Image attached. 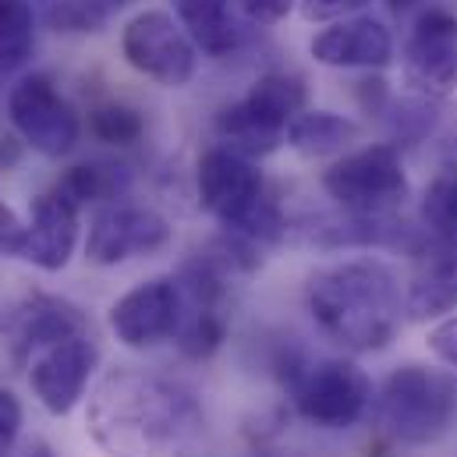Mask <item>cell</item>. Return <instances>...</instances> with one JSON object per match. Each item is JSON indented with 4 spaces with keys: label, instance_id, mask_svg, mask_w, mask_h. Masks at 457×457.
Here are the masks:
<instances>
[{
    "label": "cell",
    "instance_id": "obj_1",
    "mask_svg": "<svg viewBox=\"0 0 457 457\" xmlns=\"http://www.w3.org/2000/svg\"><path fill=\"white\" fill-rule=\"evenodd\" d=\"M89 422L111 457H188L206 426L188 390L142 372L107 376Z\"/></svg>",
    "mask_w": 457,
    "mask_h": 457
},
{
    "label": "cell",
    "instance_id": "obj_2",
    "mask_svg": "<svg viewBox=\"0 0 457 457\" xmlns=\"http://www.w3.org/2000/svg\"><path fill=\"white\" fill-rule=\"evenodd\" d=\"M305 302L316 327L351 351H383L401 327L397 277L376 259H347L316 270Z\"/></svg>",
    "mask_w": 457,
    "mask_h": 457
},
{
    "label": "cell",
    "instance_id": "obj_3",
    "mask_svg": "<svg viewBox=\"0 0 457 457\" xmlns=\"http://www.w3.org/2000/svg\"><path fill=\"white\" fill-rule=\"evenodd\" d=\"M199 203L237 237L245 241H280L284 237V213L266 195L262 174L248 163V156L228 145H213L199 160Z\"/></svg>",
    "mask_w": 457,
    "mask_h": 457
},
{
    "label": "cell",
    "instance_id": "obj_4",
    "mask_svg": "<svg viewBox=\"0 0 457 457\" xmlns=\"http://www.w3.org/2000/svg\"><path fill=\"white\" fill-rule=\"evenodd\" d=\"M379 419L401 444L422 447L440 440L457 419V379L419 361L397 365L379 390Z\"/></svg>",
    "mask_w": 457,
    "mask_h": 457
},
{
    "label": "cell",
    "instance_id": "obj_5",
    "mask_svg": "<svg viewBox=\"0 0 457 457\" xmlns=\"http://www.w3.org/2000/svg\"><path fill=\"white\" fill-rule=\"evenodd\" d=\"M305 100L309 93L298 75H262L245 100L217 114V135L241 156H266L284 142L291 120L305 111Z\"/></svg>",
    "mask_w": 457,
    "mask_h": 457
},
{
    "label": "cell",
    "instance_id": "obj_6",
    "mask_svg": "<svg viewBox=\"0 0 457 457\" xmlns=\"http://www.w3.org/2000/svg\"><path fill=\"white\" fill-rule=\"evenodd\" d=\"M323 188L354 217H390L408 195V178L390 145H365L323 174Z\"/></svg>",
    "mask_w": 457,
    "mask_h": 457
},
{
    "label": "cell",
    "instance_id": "obj_7",
    "mask_svg": "<svg viewBox=\"0 0 457 457\" xmlns=\"http://www.w3.org/2000/svg\"><path fill=\"white\" fill-rule=\"evenodd\" d=\"M291 394H295V408L312 426L347 429L365 415L372 383L354 361L327 358V361L298 365L291 372Z\"/></svg>",
    "mask_w": 457,
    "mask_h": 457
},
{
    "label": "cell",
    "instance_id": "obj_8",
    "mask_svg": "<svg viewBox=\"0 0 457 457\" xmlns=\"http://www.w3.org/2000/svg\"><path fill=\"white\" fill-rule=\"evenodd\" d=\"M120 50L135 71H142L145 79H153L160 86L178 89V86L192 82V75H195V43L181 29V21H174L163 11L135 14L124 25Z\"/></svg>",
    "mask_w": 457,
    "mask_h": 457
},
{
    "label": "cell",
    "instance_id": "obj_9",
    "mask_svg": "<svg viewBox=\"0 0 457 457\" xmlns=\"http://www.w3.org/2000/svg\"><path fill=\"white\" fill-rule=\"evenodd\" d=\"M7 114L18 135L43 156H64L79 142V114L71 104L57 93V86L46 75L21 79L7 96Z\"/></svg>",
    "mask_w": 457,
    "mask_h": 457
},
{
    "label": "cell",
    "instance_id": "obj_10",
    "mask_svg": "<svg viewBox=\"0 0 457 457\" xmlns=\"http://www.w3.org/2000/svg\"><path fill=\"white\" fill-rule=\"evenodd\" d=\"M404 79L422 96H451L457 89V18L451 11H426L404 46Z\"/></svg>",
    "mask_w": 457,
    "mask_h": 457
},
{
    "label": "cell",
    "instance_id": "obj_11",
    "mask_svg": "<svg viewBox=\"0 0 457 457\" xmlns=\"http://www.w3.org/2000/svg\"><path fill=\"white\" fill-rule=\"evenodd\" d=\"M181 320H185V298L178 280H167V277L131 287L111 309V330L128 347H153L174 337Z\"/></svg>",
    "mask_w": 457,
    "mask_h": 457
},
{
    "label": "cell",
    "instance_id": "obj_12",
    "mask_svg": "<svg viewBox=\"0 0 457 457\" xmlns=\"http://www.w3.org/2000/svg\"><path fill=\"white\" fill-rule=\"evenodd\" d=\"M96 361H100V347L89 334H79L36 351L29 383L50 415H68L82 401L86 383L96 372Z\"/></svg>",
    "mask_w": 457,
    "mask_h": 457
},
{
    "label": "cell",
    "instance_id": "obj_13",
    "mask_svg": "<svg viewBox=\"0 0 457 457\" xmlns=\"http://www.w3.org/2000/svg\"><path fill=\"white\" fill-rule=\"evenodd\" d=\"M167 241H170V224L160 213L142 206H114L93 220L86 255L96 266H117L138 255H153L167 248Z\"/></svg>",
    "mask_w": 457,
    "mask_h": 457
},
{
    "label": "cell",
    "instance_id": "obj_14",
    "mask_svg": "<svg viewBox=\"0 0 457 457\" xmlns=\"http://www.w3.org/2000/svg\"><path fill=\"white\" fill-rule=\"evenodd\" d=\"M86 327L89 323H86L82 309H75L64 298H54V295H32L4 316V337L14 347L18 358H29L57 341L79 337V334H86Z\"/></svg>",
    "mask_w": 457,
    "mask_h": 457
},
{
    "label": "cell",
    "instance_id": "obj_15",
    "mask_svg": "<svg viewBox=\"0 0 457 457\" xmlns=\"http://www.w3.org/2000/svg\"><path fill=\"white\" fill-rule=\"evenodd\" d=\"M79 241V206L61 192H46L32 203V217L25 224V248L21 259H29L32 266L57 273L68 266L71 252Z\"/></svg>",
    "mask_w": 457,
    "mask_h": 457
},
{
    "label": "cell",
    "instance_id": "obj_16",
    "mask_svg": "<svg viewBox=\"0 0 457 457\" xmlns=\"http://www.w3.org/2000/svg\"><path fill=\"white\" fill-rule=\"evenodd\" d=\"M390 54V32L376 18H347L312 39V57L327 68H383Z\"/></svg>",
    "mask_w": 457,
    "mask_h": 457
},
{
    "label": "cell",
    "instance_id": "obj_17",
    "mask_svg": "<svg viewBox=\"0 0 457 457\" xmlns=\"http://www.w3.org/2000/svg\"><path fill=\"white\" fill-rule=\"evenodd\" d=\"M457 309V248L429 255L408 284L404 312L411 320H440Z\"/></svg>",
    "mask_w": 457,
    "mask_h": 457
},
{
    "label": "cell",
    "instance_id": "obj_18",
    "mask_svg": "<svg viewBox=\"0 0 457 457\" xmlns=\"http://www.w3.org/2000/svg\"><path fill=\"white\" fill-rule=\"evenodd\" d=\"M174 11L192 43L203 46L210 57H228L241 39L230 14V0H174Z\"/></svg>",
    "mask_w": 457,
    "mask_h": 457
},
{
    "label": "cell",
    "instance_id": "obj_19",
    "mask_svg": "<svg viewBox=\"0 0 457 457\" xmlns=\"http://www.w3.org/2000/svg\"><path fill=\"white\" fill-rule=\"evenodd\" d=\"M358 124L351 117L334 111H302L287 128V145L298 149L302 156H330L341 153L347 142H354Z\"/></svg>",
    "mask_w": 457,
    "mask_h": 457
},
{
    "label": "cell",
    "instance_id": "obj_20",
    "mask_svg": "<svg viewBox=\"0 0 457 457\" xmlns=\"http://www.w3.org/2000/svg\"><path fill=\"white\" fill-rule=\"evenodd\" d=\"M128 185H131V174L120 163H82V167H71L57 188L75 206H93V203H107V199L124 195Z\"/></svg>",
    "mask_w": 457,
    "mask_h": 457
},
{
    "label": "cell",
    "instance_id": "obj_21",
    "mask_svg": "<svg viewBox=\"0 0 457 457\" xmlns=\"http://www.w3.org/2000/svg\"><path fill=\"white\" fill-rule=\"evenodd\" d=\"M36 43V18L25 0H0V71H18Z\"/></svg>",
    "mask_w": 457,
    "mask_h": 457
},
{
    "label": "cell",
    "instance_id": "obj_22",
    "mask_svg": "<svg viewBox=\"0 0 457 457\" xmlns=\"http://www.w3.org/2000/svg\"><path fill=\"white\" fill-rule=\"evenodd\" d=\"M422 224L447 248H457V170H444L422 195Z\"/></svg>",
    "mask_w": 457,
    "mask_h": 457
},
{
    "label": "cell",
    "instance_id": "obj_23",
    "mask_svg": "<svg viewBox=\"0 0 457 457\" xmlns=\"http://www.w3.org/2000/svg\"><path fill=\"white\" fill-rule=\"evenodd\" d=\"M131 0H57L50 7V25L64 32H100Z\"/></svg>",
    "mask_w": 457,
    "mask_h": 457
},
{
    "label": "cell",
    "instance_id": "obj_24",
    "mask_svg": "<svg viewBox=\"0 0 457 457\" xmlns=\"http://www.w3.org/2000/svg\"><path fill=\"white\" fill-rule=\"evenodd\" d=\"M89 128L100 142H111V145H128L142 135V117L135 114L131 107H120V104H111V107H96L89 114Z\"/></svg>",
    "mask_w": 457,
    "mask_h": 457
},
{
    "label": "cell",
    "instance_id": "obj_25",
    "mask_svg": "<svg viewBox=\"0 0 457 457\" xmlns=\"http://www.w3.org/2000/svg\"><path fill=\"white\" fill-rule=\"evenodd\" d=\"M18 433H21V404L11 390L0 386V457H11Z\"/></svg>",
    "mask_w": 457,
    "mask_h": 457
},
{
    "label": "cell",
    "instance_id": "obj_26",
    "mask_svg": "<svg viewBox=\"0 0 457 457\" xmlns=\"http://www.w3.org/2000/svg\"><path fill=\"white\" fill-rule=\"evenodd\" d=\"M429 351L447 361L451 369H457V316H447L440 320L433 330H429Z\"/></svg>",
    "mask_w": 457,
    "mask_h": 457
},
{
    "label": "cell",
    "instance_id": "obj_27",
    "mask_svg": "<svg viewBox=\"0 0 457 457\" xmlns=\"http://www.w3.org/2000/svg\"><path fill=\"white\" fill-rule=\"evenodd\" d=\"M21 248H25V224L0 203V259L21 255Z\"/></svg>",
    "mask_w": 457,
    "mask_h": 457
},
{
    "label": "cell",
    "instance_id": "obj_28",
    "mask_svg": "<svg viewBox=\"0 0 457 457\" xmlns=\"http://www.w3.org/2000/svg\"><path fill=\"white\" fill-rule=\"evenodd\" d=\"M291 4H295V0H241L245 14H248L252 21H259V25H273V21H280V18L291 11Z\"/></svg>",
    "mask_w": 457,
    "mask_h": 457
},
{
    "label": "cell",
    "instance_id": "obj_29",
    "mask_svg": "<svg viewBox=\"0 0 457 457\" xmlns=\"http://www.w3.org/2000/svg\"><path fill=\"white\" fill-rule=\"evenodd\" d=\"M369 0H305V18H341L351 11H361Z\"/></svg>",
    "mask_w": 457,
    "mask_h": 457
},
{
    "label": "cell",
    "instance_id": "obj_30",
    "mask_svg": "<svg viewBox=\"0 0 457 457\" xmlns=\"http://www.w3.org/2000/svg\"><path fill=\"white\" fill-rule=\"evenodd\" d=\"M25 457H54V451H50V447L39 440V444H32V447L25 451Z\"/></svg>",
    "mask_w": 457,
    "mask_h": 457
},
{
    "label": "cell",
    "instance_id": "obj_31",
    "mask_svg": "<svg viewBox=\"0 0 457 457\" xmlns=\"http://www.w3.org/2000/svg\"><path fill=\"white\" fill-rule=\"evenodd\" d=\"M411 4H415V0H390L394 11H404V7H411Z\"/></svg>",
    "mask_w": 457,
    "mask_h": 457
}]
</instances>
